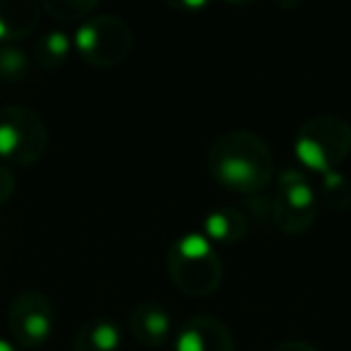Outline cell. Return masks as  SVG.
<instances>
[{
    "label": "cell",
    "instance_id": "1",
    "mask_svg": "<svg viewBox=\"0 0 351 351\" xmlns=\"http://www.w3.org/2000/svg\"><path fill=\"white\" fill-rule=\"evenodd\" d=\"M212 181L236 195H260L274 178V156L253 130H226L207 152Z\"/></svg>",
    "mask_w": 351,
    "mask_h": 351
},
{
    "label": "cell",
    "instance_id": "2",
    "mask_svg": "<svg viewBox=\"0 0 351 351\" xmlns=\"http://www.w3.org/2000/svg\"><path fill=\"white\" fill-rule=\"evenodd\" d=\"M166 272L178 291L193 298H205L221 287L224 265L205 236L188 231L171 243L166 253Z\"/></svg>",
    "mask_w": 351,
    "mask_h": 351
},
{
    "label": "cell",
    "instance_id": "3",
    "mask_svg": "<svg viewBox=\"0 0 351 351\" xmlns=\"http://www.w3.org/2000/svg\"><path fill=\"white\" fill-rule=\"evenodd\" d=\"M293 154L313 173L339 171L351 154V125L332 113L311 116L293 135Z\"/></svg>",
    "mask_w": 351,
    "mask_h": 351
},
{
    "label": "cell",
    "instance_id": "4",
    "mask_svg": "<svg viewBox=\"0 0 351 351\" xmlns=\"http://www.w3.org/2000/svg\"><path fill=\"white\" fill-rule=\"evenodd\" d=\"M73 49L87 65L113 70L130 58L135 36L125 20L116 15H92L75 29Z\"/></svg>",
    "mask_w": 351,
    "mask_h": 351
},
{
    "label": "cell",
    "instance_id": "5",
    "mask_svg": "<svg viewBox=\"0 0 351 351\" xmlns=\"http://www.w3.org/2000/svg\"><path fill=\"white\" fill-rule=\"evenodd\" d=\"M49 147V128L29 106H0V159L15 166L41 161Z\"/></svg>",
    "mask_w": 351,
    "mask_h": 351
},
{
    "label": "cell",
    "instance_id": "6",
    "mask_svg": "<svg viewBox=\"0 0 351 351\" xmlns=\"http://www.w3.org/2000/svg\"><path fill=\"white\" fill-rule=\"evenodd\" d=\"M272 221L282 234L301 236L317 221V193L303 171L287 169L277 176Z\"/></svg>",
    "mask_w": 351,
    "mask_h": 351
},
{
    "label": "cell",
    "instance_id": "7",
    "mask_svg": "<svg viewBox=\"0 0 351 351\" xmlns=\"http://www.w3.org/2000/svg\"><path fill=\"white\" fill-rule=\"evenodd\" d=\"M8 327L12 339L25 349H41L56 330V308L39 289L15 293L8 306Z\"/></svg>",
    "mask_w": 351,
    "mask_h": 351
},
{
    "label": "cell",
    "instance_id": "8",
    "mask_svg": "<svg viewBox=\"0 0 351 351\" xmlns=\"http://www.w3.org/2000/svg\"><path fill=\"white\" fill-rule=\"evenodd\" d=\"M176 351H239L234 332L215 315H193L176 332Z\"/></svg>",
    "mask_w": 351,
    "mask_h": 351
},
{
    "label": "cell",
    "instance_id": "9",
    "mask_svg": "<svg viewBox=\"0 0 351 351\" xmlns=\"http://www.w3.org/2000/svg\"><path fill=\"white\" fill-rule=\"evenodd\" d=\"M128 330L135 337L137 344L147 346V349H161L169 341L173 322L161 303L142 301L128 313Z\"/></svg>",
    "mask_w": 351,
    "mask_h": 351
},
{
    "label": "cell",
    "instance_id": "10",
    "mask_svg": "<svg viewBox=\"0 0 351 351\" xmlns=\"http://www.w3.org/2000/svg\"><path fill=\"white\" fill-rule=\"evenodd\" d=\"M41 5L34 0H0V44H15L36 29Z\"/></svg>",
    "mask_w": 351,
    "mask_h": 351
},
{
    "label": "cell",
    "instance_id": "11",
    "mask_svg": "<svg viewBox=\"0 0 351 351\" xmlns=\"http://www.w3.org/2000/svg\"><path fill=\"white\" fill-rule=\"evenodd\" d=\"M248 234V219L241 210L236 207H219L212 210L210 215L202 219V236L210 243L219 245H234L245 239Z\"/></svg>",
    "mask_w": 351,
    "mask_h": 351
},
{
    "label": "cell",
    "instance_id": "12",
    "mask_svg": "<svg viewBox=\"0 0 351 351\" xmlns=\"http://www.w3.org/2000/svg\"><path fill=\"white\" fill-rule=\"evenodd\" d=\"M121 327L108 317H92L82 322L73 337V351H118Z\"/></svg>",
    "mask_w": 351,
    "mask_h": 351
},
{
    "label": "cell",
    "instance_id": "13",
    "mask_svg": "<svg viewBox=\"0 0 351 351\" xmlns=\"http://www.w3.org/2000/svg\"><path fill=\"white\" fill-rule=\"evenodd\" d=\"M73 51V39L63 29H51L34 41V60L39 68L56 70L68 60Z\"/></svg>",
    "mask_w": 351,
    "mask_h": 351
},
{
    "label": "cell",
    "instance_id": "14",
    "mask_svg": "<svg viewBox=\"0 0 351 351\" xmlns=\"http://www.w3.org/2000/svg\"><path fill=\"white\" fill-rule=\"evenodd\" d=\"M320 197L327 210L346 212L351 207V181L339 171L320 176Z\"/></svg>",
    "mask_w": 351,
    "mask_h": 351
},
{
    "label": "cell",
    "instance_id": "15",
    "mask_svg": "<svg viewBox=\"0 0 351 351\" xmlns=\"http://www.w3.org/2000/svg\"><path fill=\"white\" fill-rule=\"evenodd\" d=\"M99 10L97 0H46L41 12L60 22H84Z\"/></svg>",
    "mask_w": 351,
    "mask_h": 351
},
{
    "label": "cell",
    "instance_id": "16",
    "mask_svg": "<svg viewBox=\"0 0 351 351\" xmlns=\"http://www.w3.org/2000/svg\"><path fill=\"white\" fill-rule=\"evenodd\" d=\"M32 70V58L17 44H0V82H22Z\"/></svg>",
    "mask_w": 351,
    "mask_h": 351
},
{
    "label": "cell",
    "instance_id": "17",
    "mask_svg": "<svg viewBox=\"0 0 351 351\" xmlns=\"http://www.w3.org/2000/svg\"><path fill=\"white\" fill-rule=\"evenodd\" d=\"M17 191V178L5 164H0V205H5Z\"/></svg>",
    "mask_w": 351,
    "mask_h": 351
},
{
    "label": "cell",
    "instance_id": "18",
    "mask_svg": "<svg viewBox=\"0 0 351 351\" xmlns=\"http://www.w3.org/2000/svg\"><path fill=\"white\" fill-rule=\"evenodd\" d=\"M272 351H320V349L315 344H311V341L287 339V341H279L277 346H272Z\"/></svg>",
    "mask_w": 351,
    "mask_h": 351
},
{
    "label": "cell",
    "instance_id": "19",
    "mask_svg": "<svg viewBox=\"0 0 351 351\" xmlns=\"http://www.w3.org/2000/svg\"><path fill=\"white\" fill-rule=\"evenodd\" d=\"M0 351H17V346L12 344V341H8V339L0 337Z\"/></svg>",
    "mask_w": 351,
    "mask_h": 351
}]
</instances>
